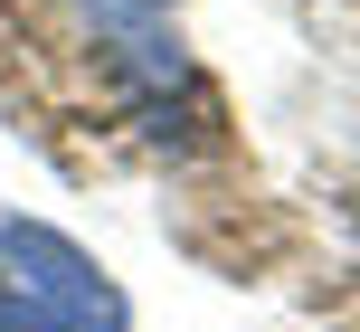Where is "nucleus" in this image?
Here are the masks:
<instances>
[{
	"mask_svg": "<svg viewBox=\"0 0 360 332\" xmlns=\"http://www.w3.org/2000/svg\"><path fill=\"white\" fill-rule=\"evenodd\" d=\"M0 285L29 295L57 332H133V304L76 238H57L48 219H0Z\"/></svg>",
	"mask_w": 360,
	"mask_h": 332,
	"instance_id": "f03ea898",
	"label": "nucleus"
},
{
	"mask_svg": "<svg viewBox=\"0 0 360 332\" xmlns=\"http://www.w3.org/2000/svg\"><path fill=\"white\" fill-rule=\"evenodd\" d=\"M0 332H57L48 314H38L29 295H10V285H0Z\"/></svg>",
	"mask_w": 360,
	"mask_h": 332,
	"instance_id": "7ed1b4c3",
	"label": "nucleus"
},
{
	"mask_svg": "<svg viewBox=\"0 0 360 332\" xmlns=\"http://www.w3.org/2000/svg\"><path fill=\"white\" fill-rule=\"evenodd\" d=\"M76 10H86V29H95V48H105V67H114V86H124L143 143H162V152H199L209 143L218 133V95H209V76L180 57L162 10H133V0H76Z\"/></svg>",
	"mask_w": 360,
	"mask_h": 332,
	"instance_id": "f257e3e1",
	"label": "nucleus"
},
{
	"mask_svg": "<svg viewBox=\"0 0 360 332\" xmlns=\"http://www.w3.org/2000/svg\"><path fill=\"white\" fill-rule=\"evenodd\" d=\"M133 10H171V0H133Z\"/></svg>",
	"mask_w": 360,
	"mask_h": 332,
	"instance_id": "20e7f679",
	"label": "nucleus"
}]
</instances>
